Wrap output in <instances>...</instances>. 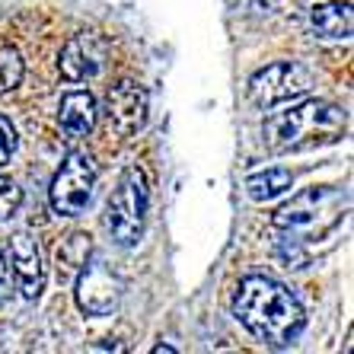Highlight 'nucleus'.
<instances>
[{
	"mask_svg": "<svg viewBox=\"0 0 354 354\" xmlns=\"http://www.w3.org/2000/svg\"><path fill=\"white\" fill-rule=\"evenodd\" d=\"M345 134V112L322 99H306L300 106L274 112L265 122V144L274 153H294V150L326 147Z\"/></svg>",
	"mask_w": 354,
	"mask_h": 354,
	"instance_id": "obj_2",
	"label": "nucleus"
},
{
	"mask_svg": "<svg viewBox=\"0 0 354 354\" xmlns=\"http://www.w3.org/2000/svg\"><path fill=\"white\" fill-rule=\"evenodd\" d=\"M294 185V176L288 169H265L246 179V192L252 201H272V198L284 195V192Z\"/></svg>",
	"mask_w": 354,
	"mask_h": 354,
	"instance_id": "obj_14",
	"label": "nucleus"
},
{
	"mask_svg": "<svg viewBox=\"0 0 354 354\" xmlns=\"http://www.w3.org/2000/svg\"><path fill=\"white\" fill-rule=\"evenodd\" d=\"M19 205H23V189H19L13 179L0 176V221H7V217L17 214Z\"/></svg>",
	"mask_w": 354,
	"mask_h": 354,
	"instance_id": "obj_16",
	"label": "nucleus"
},
{
	"mask_svg": "<svg viewBox=\"0 0 354 354\" xmlns=\"http://www.w3.org/2000/svg\"><path fill=\"white\" fill-rule=\"evenodd\" d=\"M342 211H345V195L332 185H319V189H306L297 198H290L284 207L274 211V227L281 233H290L300 243L319 239L342 223Z\"/></svg>",
	"mask_w": 354,
	"mask_h": 354,
	"instance_id": "obj_3",
	"label": "nucleus"
},
{
	"mask_svg": "<svg viewBox=\"0 0 354 354\" xmlns=\"http://www.w3.org/2000/svg\"><path fill=\"white\" fill-rule=\"evenodd\" d=\"M313 32L319 39H348L351 35V3H319L310 13Z\"/></svg>",
	"mask_w": 354,
	"mask_h": 354,
	"instance_id": "obj_12",
	"label": "nucleus"
},
{
	"mask_svg": "<svg viewBox=\"0 0 354 354\" xmlns=\"http://www.w3.org/2000/svg\"><path fill=\"white\" fill-rule=\"evenodd\" d=\"M233 316L259 342H268L274 348L290 345L306 326L300 300L284 284L265 278V274H252L239 284L236 297H233Z\"/></svg>",
	"mask_w": 354,
	"mask_h": 354,
	"instance_id": "obj_1",
	"label": "nucleus"
},
{
	"mask_svg": "<svg viewBox=\"0 0 354 354\" xmlns=\"http://www.w3.org/2000/svg\"><path fill=\"white\" fill-rule=\"evenodd\" d=\"M147 207H150L147 176H144L140 166H128L106 205V227L118 246H134L140 239L144 221H147Z\"/></svg>",
	"mask_w": 354,
	"mask_h": 354,
	"instance_id": "obj_4",
	"label": "nucleus"
},
{
	"mask_svg": "<svg viewBox=\"0 0 354 354\" xmlns=\"http://www.w3.org/2000/svg\"><path fill=\"white\" fill-rule=\"evenodd\" d=\"M90 236L86 233H71L67 239H61L58 252H55V262H58V278L61 281H74L80 274V268L90 259Z\"/></svg>",
	"mask_w": 354,
	"mask_h": 354,
	"instance_id": "obj_13",
	"label": "nucleus"
},
{
	"mask_svg": "<svg viewBox=\"0 0 354 354\" xmlns=\"http://www.w3.org/2000/svg\"><path fill=\"white\" fill-rule=\"evenodd\" d=\"M19 80H23V58L13 45H3L0 48V93L17 90Z\"/></svg>",
	"mask_w": 354,
	"mask_h": 354,
	"instance_id": "obj_15",
	"label": "nucleus"
},
{
	"mask_svg": "<svg viewBox=\"0 0 354 354\" xmlns=\"http://www.w3.org/2000/svg\"><path fill=\"white\" fill-rule=\"evenodd\" d=\"M74 284H77V304H80L83 313L90 316L115 313L118 300H122V278L102 259H86V265L80 268Z\"/></svg>",
	"mask_w": 354,
	"mask_h": 354,
	"instance_id": "obj_7",
	"label": "nucleus"
},
{
	"mask_svg": "<svg viewBox=\"0 0 354 354\" xmlns=\"http://www.w3.org/2000/svg\"><path fill=\"white\" fill-rule=\"evenodd\" d=\"M93 185H96V166H93L90 153L71 150L64 157V163H61V169L55 173V179H51V189H48L51 207L64 217L80 214L83 207L90 205Z\"/></svg>",
	"mask_w": 354,
	"mask_h": 354,
	"instance_id": "obj_5",
	"label": "nucleus"
},
{
	"mask_svg": "<svg viewBox=\"0 0 354 354\" xmlns=\"http://www.w3.org/2000/svg\"><path fill=\"white\" fill-rule=\"evenodd\" d=\"M10 297V268H7V259L0 252V300Z\"/></svg>",
	"mask_w": 354,
	"mask_h": 354,
	"instance_id": "obj_19",
	"label": "nucleus"
},
{
	"mask_svg": "<svg viewBox=\"0 0 354 354\" xmlns=\"http://www.w3.org/2000/svg\"><path fill=\"white\" fill-rule=\"evenodd\" d=\"M109 55V45L99 32H77L67 39V45L61 48L58 58V71L64 80L80 83V80H93L102 71Z\"/></svg>",
	"mask_w": 354,
	"mask_h": 354,
	"instance_id": "obj_8",
	"label": "nucleus"
},
{
	"mask_svg": "<svg viewBox=\"0 0 354 354\" xmlns=\"http://www.w3.org/2000/svg\"><path fill=\"white\" fill-rule=\"evenodd\" d=\"M10 262H13V274L19 281L26 300H39L41 288H45V272H41V256L39 243L29 233H17L10 239Z\"/></svg>",
	"mask_w": 354,
	"mask_h": 354,
	"instance_id": "obj_10",
	"label": "nucleus"
},
{
	"mask_svg": "<svg viewBox=\"0 0 354 354\" xmlns=\"http://www.w3.org/2000/svg\"><path fill=\"white\" fill-rule=\"evenodd\" d=\"M58 124L61 131L71 134V138H83L96 128V99L86 90H74L61 99L58 109Z\"/></svg>",
	"mask_w": 354,
	"mask_h": 354,
	"instance_id": "obj_11",
	"label": "nucleus"
},
{
	"mask_svg": "<svg viewBox=\"0 0 354 354\" xmlns=\"http://www.w3.org/2000/svg\"><path fill=\"white\" fill-rule=\"evenodd\" d=\"M17 128L7 122V118L0 115V166H7L10 163V157L17 153Z\"/></svg>",
	"mask_w": 354,
	"mask_h": 354,
	"instance_id": "obj_18",
	"label": "nucleus"
},
{
	"mask_svg": "<svg viewBox=\"0 0 354 354\" xmlns=\"http://www.w3.org/2000/svg\"><path fill=\"white\" fill-rule=\"evenodd\" d=\"M278 256H281V262H288V268H304V265L310 262V259H306V252H304V243H300V239H294L290 233H284V236H281Z\"/></svg>",
	"mask_w": 354,
	"mask_h": 354,
	"instance_id": "obj_17",
	"label": "nucleus"
},
{
	"mask_svg": "<svg viewBox=\"0 0 354 354\" xmlns=\"http://www.w3.org/2000/svg\"><path fill=\"white\" fill-rule=\"evenodd\" d=\"M153 354H176V348H169V345H157V348H153Z\"/></svg>",
	"mask_w": 354,
	"mask_h": 354,
	"instance_id": "obj_20",
	"label": "nucleus"
},
{
	"mask_svg": "<svg viewBox=\"0 0 354 354\" xmlns=\"http://www.w3.org/2000/svg\"><path fill=\"white\" fill-rule=\"evenodd\" d=\"M106 115H109V124L122 138L134 134L140 124L147 122V93H144V86L134 80L115 83L106 96Z\"/></svg>",
	"mask_w": 354,
	"mask_h": 354,
	"instance_id": "obj_9",
	"label": "nucleus"
},
{
	"mask_svg": "<svg viewBox=\"0 0 354 354\" xmlns=\"http://www.w3.org/2000/svg\"><path fill=\"white\" fill-rule=\"evenodd\" d=\"M306 90H310V74H306L297 61L268 64L249 80V99H252L259 109H272V106H278V102L304 96Z\"/></svg>",
	"mask_w": 354,
	"mask_h": 354,
	"instance_id": "obj_6",
	"label": "nucleus"
}]
</instances>
